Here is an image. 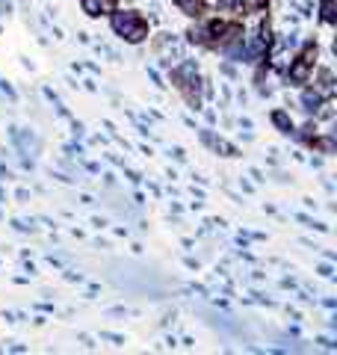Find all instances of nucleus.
Wrapping results in <instances>:
<instances>
[{"label": "nucleus", "instance_id": "obj_5", "mask_svg": "<svg viewBox=\"0 0 337 355\" xmlns=\"http://www.w3.org/2000/svg\"><path fill=\"white\" fill-rule=\"evenodd\" d=\"M272 122L279 125L284 133H290V131H293V122H290V116H287L284 110H275V113H272Z\"/></svg>", "mask_w": 337, "mask_h": 355}, {"label": "nucleus", "instance_id": "obj_2", "mask_svg": "<svg viewBox=\"0 0 337 355\" xmlns=\"http://www.w3.org/2000/svg\"><path fill=\"white\" fill-rule=\"evenodd\" d=\"M80 6L89 18H98V15H110L118 6V0H80Z\"/></svg>", "mask_w": 337, "mask_h": 355}, {"label": "nucleus", "instance_id": "obj_1", "mask_svg": "<svg viewBox=\"0 0 337 355\" xmlns=\"http://www.w3.org/2000/svg\"><path fill=\"white\" fill-rule=\"evenodd\" d=\"M110 24L116 30V36H122L124 42H131V45H140L148 39V21L136 12V9H113L110 12Z\"/></svg>", "mask_w": 337, "mask_h": 355}, {"label": "nucleus", "instance_id": "obj_4", "mask_svg": "<svg viewBox=\"0 0 337 355\" xmlns=\"http://www.w3.org/2000/svg\"><path fill=\"white\" fill-rule=\"evenodd\" d=\"M311 145L316 148V151H323V154H331V151H334V148H337V145H334V140H331V136H316V133L311 136Z\"/></svg>", "mask_w": 337, "mask_h": 355}, {"label": "nucleus", "instance_id": "obj_3", "mask_svg": "<svg viewBox=\"0 0 337 355\" xmlns=\"http://www.w3.org/2000/svg\"><path fill=\"white\" fill-rule=\"evenodd\" d=\"M323 101H325V95L316 86H305L302 89V104H305V110L308 113H316V107H320Z\"/></svg>", "mask_w": 337, "mask_h": 355}]
</instances>
